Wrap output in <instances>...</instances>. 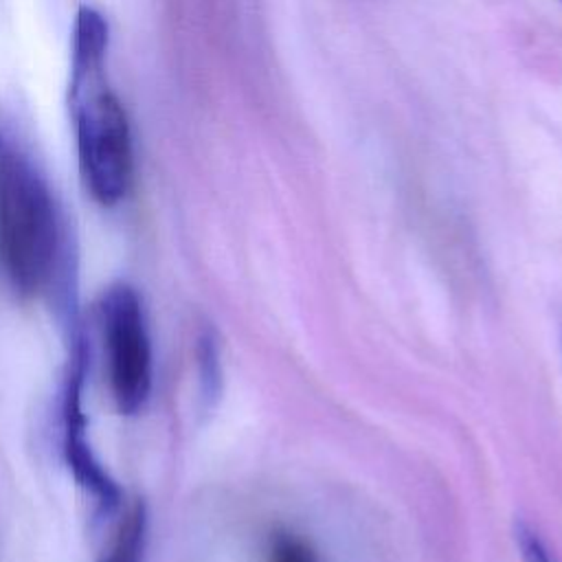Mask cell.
Wrapping results in <instances>:
<instances>
[{
	"label": "cell",
	"instance_id": "cell-6",
	"mask_svg": "<svg viewBox=\"0 0 562 562\" xmlns=\"http://www.w3.org/2000/svg\"><path fill=\"white\" fill-rule=\"evenodd\" d=\"M270 562H318L312 549L290 531H277L268 547Z\"/></svg>",
	"mask_w": 562,
	"mask_h": 562
},
{
	"label": "cell",
	"instance_id": "cell-3",
	"mask_svg": "<svg viewBox=\"0 0 562 562\" xmlns=\"http://www.w3.org/2000/svg\"><path fill=\"white\" fill-rule=\"evenodd\" d=\"M99 318L112 397L121 413L134 415L151 391V345L136 290L123 281L112 283L99 301Z\"/></svg>",
	"mask_w": 562,
	"mask_h": 562
},
{
	"label": "cell",
	"instance_id": "cell-1",
	"mask_svg": "<svg viewBox=\"0 0 562 562\" xmlns=\"http://www.w3.org/2000/svg\"><path fill=\"white\" fill-rule=\"evenodd\" d=\"M108 24L79 9L70 66V110L77 127L79 169L90 195L112 206L132 182V138L123 105L105 83Z\"/></svg>",
	"mask_w": 562,
	"mask_h": 562
},
{
	"label": "cell",
	"instance_id": "cell-7",
	"mask_svg": "<svg viewBox=\"0 0 562 562\" xmlns=\"http://www.w3.org/2000/svg\"><path fill=\"white\" fill-rule=\"evenodd\" d=\"M516 544L520 549L522 562H553L542 538L522 520L516 522Z\"/></svg>",
	"mask_w": 562,
	"mask_h": 562
},
{
	"label": "cell",
	"instance_id": "cell-2",
	"mask_svg": "<svg viewBox=\"0 0 562 562\" xmlns=\"http://www.w3.org/2000/svg\"><path fill=\"white\" fill-rule=\"evenodd\" d=\"M61 252V224L48 182L0 127V266L22 294L42 292Z\"/></svg>",
	"mask_w": 562,
	"mask_h": 562
},
{
	"label": "cell",
	"instance_id": "cell-5",
	"mask_svg": "<svg viewBox=\"0 0 562 562\" xmlns=\"http://www.w3.org/2000/svg\"><path fill=\"white\" fill-rule=\"evenodd\" d=\"M143 536H145V509H143V503H136L125 514L103 562H138L143 551Z\"/></svg>",
	"mask_w": 562,
	"mask_h": 562
},
{
	"label": "cell",
	"instance_id": "cell-4",
	"mask_svg": "<svg viewBox=\"0 0 562 562\" xmlns=\"http://www.w3.org/2000/svg\"><path fill=\"white\" fill-rule=\"evenodd\" d=\"M64 424L66 459L75 479L88 487L99 503L114 505L119 501V487L108 479L86 441V417L81 413V360L77 369L70 371V382L64 397Z\"/></svg>",
	"mask_w": 562,
	"mask_h": 562
}]
</instances>
